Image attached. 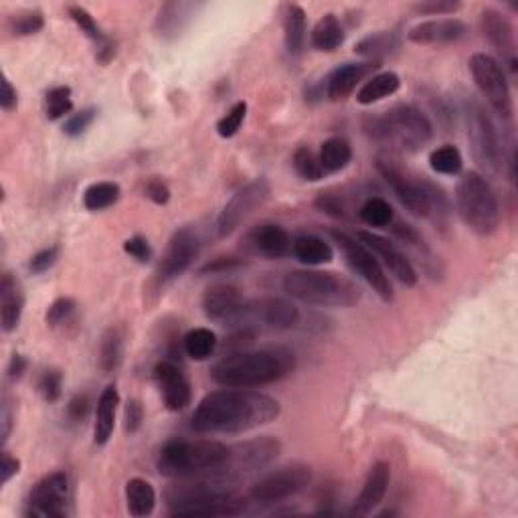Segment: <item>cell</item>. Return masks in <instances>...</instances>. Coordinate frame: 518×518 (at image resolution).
Instances as JSON below:
<instances>
[{"label":"cell","mask_w":518,"mask_h":518,"mask_svg":"<svg viewBox=\"0 0 518 518\" xmlns=\"http://www.w3.org/2000/svg\"><path fill=\"white\" fill-rule=\"evenodd\" d=\"M389 484H391V466L387 461H374L350 513L355 516H369L385 500Z\"/></svg>","instance_id":"7402d4cb"},{"label":"cell","mask_w":518,"mask_h":518,"mask_svg":"<svg viewBox=\"0 0 518 518\" xmlns=\"http://www.w3.org/2000/svg\"><path fill=\"white\" fill-rule=\"evenodd\" d=\"M300 322V310L296 304L284 298L247 300L243 326L261 324L274 330H290ZM241 329V326H239Z\"/></svg>","instance_id":"e0dca14e"},{"label":"cell","mask_w":518,"mask_h":518,"mask_svg":"<svg viewBox=\"0 0 518 518\" xmlns=\"http://www.w3.org/2000/svg\"><path fill=\"white\" fill-rule=\"evenodd\" d=\"M119 403V393L116 385H108L103 389L98 408H95V424H93V442L95 445H106L116 427V411Z\"/></svg>","instance_id":"4316f807"},{"label":"cell","mask_w":518,"mask_h":518,"mask_svg":"<svg viewBox=\"0 0 518 518\" xmlns=\"http://www.w3.org/2000/svg\"><path fill=\"white\" fill-rule=\"evenodd\" d=\"M142 421H145V409H142V405L138 399H130L126 405V432L127 434H136Z\"/></svg>","instance_id":"f5cc1de1"},{"label":"cell","mask_w":518,"mask_h":518,"mask_svg":"<svg viewBox=\"0 0 518 518\" xmlns=\"http://www.w3.org/2000/svg\"><path fill=\"white\" fill-rule=\"evenodd\" d=\"M294 258L306 266H322L330 264L334 259V250L322 237L316 235H298L292 239Z\"/></svg>","instance_id":"f1b7e54d"},{"label":"cell","mask_w":518,"mask_h":518,"mask_svg":"<svg viewBox=\"0 0 518 518\" xmlns=\"http://www.w3.org/2000/svg\"><path fill=\"white\" fill-rule=\"evenodd\" d=\"M74 110V100H71V87L59 85L53 87L45 93V114L49 119H61L66 118L69 111Z\"/></svg>","instance_id":"b9f144b4"},{"label":"cell","mask_w":518,"mask_h":518,"mask_svg":"<svg viewBox=\"0 0 518 518\" xmlns=\"http://www.w3.org/2000/svg\"><path fill=\"white\" fill-rule=\"evenodd\" d=\"M126 505L127 513L132 516H150L156 508V490L154 486L142 480V478H132L126 482Z\"/></svg>","instance_id":"f546056e"},{"label":"cell","mask_w":518,"mask_h":518,"mask_svg":"<svg viewBox=\"0 0 518 518\" xmlns=\"http://www.w3.org/2000/svg\"><path fill=\"white\" fill-rule=\"evenodd\" d=\"M39 393H41L47 403H55L61 399V389H63V377L59 371H45L39 377Z\"/></svg>","instance_id":"bcb514c9"},{"label":"cell","mask_w":518,"mask_h":518,"mask_svg":"<svg viewBox=\"0 0 518 518\" xmlns=\"http://www.w3.org/2000/svg\"><path fill=\"white\" fill-rule=\"evenodd\" d=\"M284 41L285 49L298 55L306 43V13L300 4H288L284 14Z\"/></svg>","instance_id":"836d02e7"},{"label":"cell","mask_w":518,"mask_h":518,"mask_svg":"<svg viewBox=\"0 0 518 518\" xmlns=\"http://www.w3.org/2000/svg\"><path fill=\"white\" fill-rule=\"evenodd\" d=\"M330 235L334 239V243L340 247L342 255H345L347 264L350 269L364 280L371 288L377 292V296L385 302L393 300V285L389 282V277L385 274V269L379 264V259L374 258L369 247L363 245L361 241H356L355 237H350L345 231L334 229L330 231Z\"/></svg>","instance_id":"9c48e42d"},{"label":"cell","mask_w":518,"mask_h":518,"mask_svg":"<svg viewBox=\"0 0 518 518\" xmlns=\"http://www.w3.org/2000/svg\"><path fill=\"white\" fill-rule=\"evenodd\" d=\"M429 166H432L437 174L456 177V174H460L461 169H464V158H461V153L456 146L443 145L429 154Z\"/></svg>","instance_id":"f35d334b"},{"label":"cell","mask_w":518,"mask_h":518,"mask_svg":"<svg viewBox=\"0 0 518 518\" xmlns=\"http://www.w3.org/2000/svg\"><path fill=\"white\" fill-rule=\"evenodd\" d=\"M67 13H69V17L74 19L75 25H77L79 29H82V33L90 37L92 41L100 43V45L110 41V39L101 33V29L98 27V22H95V19L92 17L90 13H87V11L83 9V6L71 4V6H67Z\"/></svg>","instance_id":"ee69618b"},{"label":"cell","mask_w":518,"mask_h":518,"mask_svg":"<svg viewBox=\"0 0 518 518\" xmlns=\"http://www.w3.org/2000/svg\"><path fill=\"white\" fill-rule=\"evenodd\" d=\"M245 306V296L231 284H213L203 294L205 316L221 326H229V329L243 326Z\"/></svg>","instance_id":"2e32d148"},{"label":"cell","mask_w":518,"mask_h":518,"mask_svg":"<svg viewBox=\"0 0 518 518\" xmlns=\"http://www.w3.org/2000/svg\"><path fill=\"white\" fill-rule=\"evenodd\" d=\"M0 421H3V445L9 442L11 429H13V413H11V405L6 395L3 397V416H0Z\"/></svg>","instance_id":"6125c7cd"},{"label":"cell","mask_w":518,"mask_h":518,"mask_svg":"<svg viewBox=\"0 0 518 518\" xmlns=\"http://www.w3.org/2000/svg\"><path fill=\"white\" fill-rule=\"evenodd\" d=\"M43 27H45V17H43V13L37 9L22 11L19 14H14V17L11 19V33L17 37L37 35Z\"/></svg>","instance_id":"7bdbcfd3"},{"label":"cell","mask_w":518,"mask_h":518,"mask_svg":"<svg viewBox=\"0 0 518 518\" xmlns=\"http://www.w3.org/2000/svg\"><path fill=\"white\" fill-rule=\"evenodd\" d=\"M282 288L294 300L322 308H350L363 298L361 288L348 277L312 269H296L285 274Z\"/></svg>","instance_id":"3957f363"},{"label":"cell","mask_w":518,"mask_h":518,"mask_svg":"<svg viewBox=\"0 0 518 518\" xmlns=\"http://www.w3.org/2000/svg\"><path fill=\"white\" fill-rule=\"evenodd\" d=\"M358 217L369 227H389L395 219L393 206L389 205L382 197L366 198L364 205L358 211Z\"/></svg>","instance_id":"ab89813d"},{"label":"cell","mask_w":518,"mask_h":518,"mask_svg":"<svg viewBox=\"0 0 518 518\" xmlns=\"http://www.w3.org/2000/svg\"><path fill=\"white\" fill-rule=\"evenodd\" d=\"M198 251H201V237H198L193 227H182L174 231L169 245H166L161 264L156 268V292H162L166 285L179 280V277L193 266Z\"/></svg>","instance_id":"7c38bea8"},{"label":"cell","mask_w":518,"mask_h":518,"mask_svg":"<svg viewBox=\"0 0 518 518\" xmlns=\"http://www.w3.org/2000/svg\"><path fill=\"white\" fill-rule=\"evenodd\" d=\"M345 29H342L340 21L337 14H324V17L316 22L312 29V35H310V43H312L314 49L332 53L337 51L338 47L345 43Z\"/></svg>","instance_id":"4dcf8cb0"},{"label":"cell","mask_w":518,"mask_h":518,"mask_svg":"<svg viewBox=\"0 0 518 518\" xmlns=\"http://www.w3.org/2000/svg\"><path fill=\"white\" fill-rule=\"evenodd\" d=\"M358 241L369 247L374 258L379 259V264L385 266L405 288H413V285L417 284L419 276L409 258L395 243L389 241L387 237H381L373 233V231H361V233H358Z\"/></svg>","instance_id":"ac0fdd59"},{"label":"cell","mask_w":518,"mask_h":518,"mask_svg":"<svg viewBox=\"0 0 518 518\" xmlns=\"http://www.w3.org/2000/svg\"><path fill=\"white\" fill-rule=\"evenodd\" d=\"M124 251L130 255L132 259H136L138 264H148L153 259V247H150L148 239L142 235H134L124 241Z\"/></svg>","instance_id":"f907efd6"},{"label":"cell","mask_w":518,"mask_h":518,"mask_svg":"<svg viewBox=\"0 0 518 518\" xmlns=\"http://www.w3.org/2000/svg\"><path fill=\"white\" fill-rule=\"evenodd\" d=\"M269 195H272V185L266 177L253 179L251 182H247L237 193L229 198L227 205L223 206V211L217 217V235L219 237H229L231 233L241 227V223L251 217V215L261 209L268 203Z\"/></svg>","instance_id":"8fae6325"},{"label":"cell","mask_w":518,"mask_h":518,"mask_svg":"<svg viewBox=\"0 0 518 518\" xmlns=\"http://www.w3.org/2000/svg\"><path fill=\"white\" fill-rule=\"evenodd\" d=\"M17 103H19L17 90H14L13 83L4 77L3 79V93H0V108H3L4 111H13L14 108H17Z\"/></svg>","instance_id":"91938a15"},{"label":"cell","mask_w":518,"mask_h":518,"mask_svg":"<svg viewBox=\"0 0 518 518\" xmlns=\"http://www.w3.org/2000/svg\"><path fill=\"white\" fill-rule=\"evenodd\" d=\"M27 366H29V361L22 355H13L11 358V363H9V379L11 381H19L22 374H25L27 371Z\"/></svg>","instance_id":"94428289"},{"label":"cell","mask_w":518,"mask_h":518,"mask_svg":"<svg viewBox=\"0 0 518 518\" xmlns=\"http://www.w3.org/2000/svg\"><path fill=\"white\" fill-rule=\"evenodd\" d=\"M247 502L243 498L235 496H217L197 502H185V505L172 506V516H237L245 513Z\"/></svg>","instance_id":"484cf974"},{"label":"cell","mask_w":518,"mask_h":518,"mask_svg":"<svg viewBox=\"0 0 518 518\" xmlns=\"http://www.w3.org/2000/svg\"><path fill=\"white\" fill-rule=\"evenodd\" d=\"M19 472H21V461L17 458H13L9 452H3V470H0V474H3L0 482H3V486L9 484Z\"/></svg>","instance_id":"6f0895ef"},{"label":"cell","mask_w":518,"mask_h":518,"mask_svg":"<svg viewBox=\"0 0 518 518\" xmlns=\"http://www.w3.org/2000/svg\"><path fill=\"white\" fill-rule=\"evenodd\" d=\"M366 132L382 146L399 153H416L432 140L434 126L416 106H395L371 118Z\"/></svg>","instance_id":"277c9868"},{"label":"cell","mask_w":518,"mask_h":518,"mask_svg":"<svg viewBox=\"0 0 518 518\" xmlns=\"http://www.w3.org/2000/svg\"><path fill=\"white\" fill-rule=\"evenodd\" d=\"M247 247L253 253L264 255V258L280 259L292 253V237L284 227L266 223V225H259L251 231L250 237H247Z\"/></svg>","instance_id":"cb8c5ba5"},{"label":"cell","mask_w":518,"mask_h":518,"mask_svg":"<svg viewBox=\"0 0 518 518\" xmlns=\"http://www.w3.org/2000/svg\"><path fill=\"white\" fill-rule=\"evenodd\" d=\"M316 206L326 215H332V217H345V206H342L340 198L334 195H320L316 198Z\"/></svg>","instance_id":"9f6ffc18"},{"label":"cell","mask_w":518,"mask_h":518,"mask_svg":"<svg viewBox=\"0 0 518 518\" xmlns=\"http://www.w3.org/2000/svg\"><path fill=\"white\" fill-rule=\"evenodd\" d=\"M456 206L461 221L478 235H492L500 227L498 197L480 172H466L456 187Z\"/></svg>","instance_id":"8992f818"},{"label":"cell","mask_w":518,"mask_h":518,"mask_svg":"<svg viewBox=\"0 0 518 518\" xmlns=\"http://www.w3.org/2000/svg\"><path fill=\"white\" fill-rule=\"evenodd\" d=\"M247 116V103L237 101L233 108H231L225 116H223L217 122V134L221 138H233L235 134L241 127L243 119Z\"/></svg>","instance_id":"f6af8a7d"},{"label":"cell","mask_w":518,"mask_h":518,"mask_svg":"<svg viewBox=\"0 0 518 518\" xmlns=\"http://www.w3.org/2000/svg\"><path fill=\"white\" fill-rule=\"evenodd\" d=\"M71 486L66 472H51L39 480L29 494L25 516L59 518L67 514Z\"/></svg>","instance_id":"4fadbf2b"},{"label":"cell","mask_w":518,"mask_h":518,"mask_svg":"<svg viewBox=\"0 0 518 518\" xmlns=\"http://www.w3.org/2000/svg\"><path fill=\"white\" fill-rule=\"evenodd\" d=\"M57 259H59V247L57 245L45 247V250L37 251L33 258H31L29 269L33 274H45V272H49L55 264H57Z\"/></svg>","instance_id":"681fc988"},{"label":"cell","mask_w":518,"mask_h":518,"mask_svg":"<svg viewBox=\"0 0 518 518\" xmlns=\"http://www.w3.org/2000/svg\"><path fill=\"white\" fill-rule=\"evenodd\" d=\"M296 371V355L285 347L227 353L211 366V379L221 387L253 389L272 385Z\"/></svg>","instance_id":"7a4b0ae2"},{"label":"cell","mask_w":518,"mask_h":518,"mask_svg":"<svg viewBox=\"0 0 518 518\" xmlns=\"http://www.w3.org/2000/svg\"><path fill=\"white\" fill-rule=\"evenodd\" d=\"M468 140L472 148L474 161L484 172L498 177L505 166V153H502L498 132L494 127L490 116L486 114L480 103L470 101L466 106Z\"/></svg>","instance_id":"52a82bcc"},{"label":"cell","mask_w":518,"mask_h":518,"mask_svg":"<svg viewBox=\"0 0 518 518\" xmlns=\"http://www.w3.org/2000/svg\"><path fill=\"white\" fill-rule=\"evenodd\" d=\"M195 4L193 3H166L161 6V11L156 14L154 31L158 37L162 39H174L182 33V29L187 27L189 19L193 17Z\"/></svg>","instance_id":"83f0119b"},{"label":"cell","mask_w":518,"mask_h":518,"mask_svg":"<svg viewBox=\"0 0 518 518\" xmlns=\"http://www.w3.org/2000/svg\"><path fill=\"white\" fill-rule=\"evenodd\" d=\"M154 379L161 387L162 401L169 411H182L193 399V389L187 374L179 369L177 363L162 361L154 366Z\"/></svg>","instance_id":"ffe728a7"},{"label":"cell","mask_w":518,"mask_h":518,"mask_svg":"<svg viewBox=\"0 0 518 518\" xmlns=\"http://www.w3.org/2000/svg\"><path fill=\"white\" fill-rule=\"evenodd\" d=\"M282 443L272 435H261L250 440L245 443H239L235 448H229V456L223 461V466H227L231 472L237 476H250L258 470L266 468L268 464L280 456Z\"/></svg>","instance_id":"9a60e30c"},{"label":"cell","mask_w":518,"mask_h":518,"mask_svg":"<svg viewBox=\"0 0 518 518\" xmlns=\"http://www.w3.org/2000/svg\"><path fill=\"white\" fill-rule=\"evenodd\" d=\"M292 162H294V169H296V172L304 180L318 182L324 179L326 172L320 164V158H318L308 146L296 148V153H294L292 156Z\"/></svg>","instance_id":"60d3db41"},{"label":"cell","mask_w":518,"mask_h":518,"mask_svg":"<svg viewBox=\"0 0 518 518\" xmlns=\"http://www.w3.org/2000/svg\"><path fill=\"white\" fill-rule=\"evenodd\" d=\"M25 310V292L21 282L13 274H3L0 280V326L9 334L17 330V326Z\"/></svg>","instance_id":"d4e9b609"},{"label":"cell","mask_w":518,"mask_h":518,"mask_svg":"<svg viewBox=\"0 0 518 518\" xmlns=\"http://www.w3.org/2000/svg\"><path fill=\"white\" fill-rule=\"evenodd\" d=\"M468 66L476 87L480 90L486 101H488L494 114H498V118L505 119V122H513L514 103L500 63L488 53H474L472 57H470Z\"/></svg>","instance_id":"ba28073f"},{"label":"cell","mask_w":518,"mask_h":518,"mask_svg":"<svg viewBox=\"0 0 518 518\" xmlns=\"http://www.w3.org/2000/svg\"><path fill=\"white\" fill-rule=\"evenodd\" d=\"M318 158H320L324 172H338L347 169L350 161H353V148H350L345 138L334 136L324 142Z\"/></svg>","instance_id":"d590c367"},{"label":"cell","mask_w":518,"mask_h":518,"mask_svg":"<svg viewBox=\"0 0 518 518\" xmlns=\"http://www.w3.org/2000/svg\"><path fill=\"white\" fill-rule=\"evenodd\" d=\"M282 405L266 393L225 387L205 395L193 413L198 434H241L268 426L280 417Z\"/></svg>","instance_id":"6da1fadb"},{"label":"cell","mask_w":518,"mask_h":518,"mask_svg":"<svg viewBox=\"0 0 518 518\" xmlns=\"http://www.w3.org/2000/svg\"><path fill=\"white\" fill-rule=\"evenodd\" d=\"M122 197V189L118 182H93L85 189L83 206L87 211H103L116 205Z\"/></svg>","instance_id":"8d00e7d4"},{"label":"cell","mask_w":518,"mask_h":518,"mask_svg":"<svg viewBox=\"0 0 518 518\" xmlns=\"http://www.w3.org/2000/svg\"><path fill=\"white\" fill-rule=\"evenodd\" d=\"M401 41L393 31H377V33H371L363 37L361 41L355 45V53L361 55V57L379 61L387 55H393L399 51Z\"/></svg>","instance_id":"1f68e13d"},{"label":"cell","mask_w":518,"mask_h":518,"mask_svg":"<svg viewBox=\"0 0 518 518\" xmlns=\"http://www.w3.org/2000/svg\"><path fill=\"white\" fill-rule=\"evenodd\" d=\"M312 482V470L304 464H294L276 470L253 486L250 498L255 505H276L294 496Z\"/></svg>","instance_id":"5bb4252c"},{"label":"cell","mask_w":518,"mask_h":518,"mask_svg":"<svg viewBox=\"0 0 518 518\" xmlns=\"http://www.w3.org/2000/svg\"><path fill=\"white\" fill-rule=\"evenodd\" d=\"M480 27L484 37L488 39V43L502 55V59L508 63L510 71L516 74V33L510 19L505 13L488 6V9L480 13Z\"/></svg>","instance_id":"d6986e66"},{"label":"cell","mask_w":518,"mask_h":518,"mask_svg":"<svg viewBox=\"0 0 518 518\" xmlns=\"http://www.w3.org/2000/svg\"><path fill=\"white\" fill-rule=\"evenodd\" d=\"M377 171L387 182L399 203L416 217H429L432 215V205H429L427 180L413 177L408 171H403L401 164H397L391 156L377 158Z\"/></svg>","instance_id":"30bf717a"},{"label":"cell","mask_w":518,"mask_h":518,"mask_svg":"<svg viewBox=\"0 0 518 518\" xmlns=\"http://www.w3.org/2000/svg\"><path fill=\"white\" fill-rule=\"evenodd\" d=\"M241 266V261L235 258H219L213 259L211 264H206L201 268V274H219V272H229V269H235Z\"/></svg>","instance_id":"680465c9"},{"label":"cell","mask_w":518,"mask_h":518,"mask_svg":"<svg viewBox=\"0 0 518 518\" xmlns=\"http://www.w3.org/2000/svg\"><path fill=\"white\" fill-rule=\"evenodd\" d=\"M145 193H146V197L150 198V201L156 203V205H166V203L171 201V190H169V187H166L164 182L158 180V179L148 180Z\"/></svg>","instance_id":"11a10c76"},{"label":"cell","mask_w":518,"mask_h":518,"mask_svg":"<svg viewBox=\"0 0 518 518\" xmlns=\"http://www.w3.org/2000/svg\"><path fill=\"white\" fill-rule=\"evenodd\" d=\"M219 347L217 334L211 329H193L182 338V350L193 361H206Z\"/></svg>","instance_id":"e575fe53"},{"label":"cell","mask_w":518,"mask_h":518,"mask_svg":"<svg viewBox=\"0 0 518 518\" xmlns=\"http://www.w3.org/2000/svg\"><path fill=\"white\" fill-rule=\"evenodd\" d=\"M124 358V342H122V334H119L116 329H110L103 332L101 342H100V369L103 373H114L118 371V366L122 364Z\"/></svg>","instance_id":"74e56055"},{"label":"cell","mask_w":518,"mask_h":518,"mask_svg":"<svg viewBox=\"0 0 518 518\" xmlns=\"http://www.w3.org/2000/svg\"><path fill=\"white\" fill-rule=\"evenodd\" d=\"M377 61H364V63H345V66L330 71L324 82L326 98L332 101L347 100L350 93L356 90V85L363 82L366 75H371L377 69Z\"/></svg>","instance_id":"603a6c76"},{"label":"cell","mask_w":518,"mask_h":518,"mask_svg":"<svg viewBox=\"0 0 518 518\" xmlns=\"http://www.w3.org/2000/svg\"><path fill=\"white\" fill-rule=\"evenodd\" d=\"M229 456V445L217 440H171L158 453V474L166 478H182L205 472L223 464Z\"/></svg>","instance_id":"5b68a950"},{"label":"cell","mask_w":518,"mask_h":518,"mask_svg":"<svg viewBox=\"0 0 518 518\" xmlns=\"http://www.w3.org/2000/svg\"><path fill=\"white\" fill-rule=\"evenodd\" d=\"M95 116H98V110L95 108H85L82 111H77V114H71L66 119V124H63V132H66L67 136H71V138L82 136L87 127L92 126Z\"/></svg>","instance_id":"7dc6e473"},{"label":"cell","mask_w":518,"mask_h":518,"mask_svg":"<svg viewBox=\"0 0 518 518\" xmlns=\"http://www.w3.org/2000/svg\"><path fill=\"white\" fill-rule=\"evenodd\" d=\"M460 3H452V0H429V3H419L413 6L417 14H429V17H445V14H453L460 11Z\"/></svg>","instance_id":"816d5d0a"},{"label":"cell","mask_w":518,"mask_h":518,"mask_svg":"<svg viewBox=\"0 0 518 518\" xmlns=\"http://www.w3.org/2000/svg\"><path fill=\"white\" fill-rule=\"evenodd\" d=\"M90 408H92L90 397H87L85 393H79L69 401L67 416L74 421H83L87 417V413H90Z\"/></svg>","instance_id":"db71d44e"},{"label":"cell","mask_w":518,"mask_h":518,"mask_svg":"<svg viewBox=\"0 0 518 518\" xmlns=\"http://www.w3.org/2000/svg\"><path fill=\"white\" fill-rule=\"evenodd\" d=\"M401 87V79L393 71H382V74L373 75L369 82H364V85L356 93V101L361 106H373L381 100L393 95Z\"/></svg>","instance_id":"d6a6232c"},{"label":"cell","mask_w":518,"mask_h":518,"mask_svg":"<svg viewBox=\"0 0 518 518\" xmlns=\"http://www.w3.org/2000/svg\"><path fill=\"white\" fill-rule=\"evenodd\" d=\"M75 312V300L74 298H59L55 300L45 314V322L51 329H57L63 322H67L71 314Z\"/></svg>","instance_id":"c3c4849f"},{"label":"cell","mask_w":518,"mask_h":518,"mask_svg":"<svg viewBox=\"0 0 518 518\" xmlns=\"http://www.w3.org/2000/svg\"><path fill=\"white\" fill-rule=\"evenodd\" d=\"M468 33V25L460 19H432L411 27L408 39L416 45H450L466 39Z\"/></svg>","instance_id":"44dd1931"}]
</instances>
